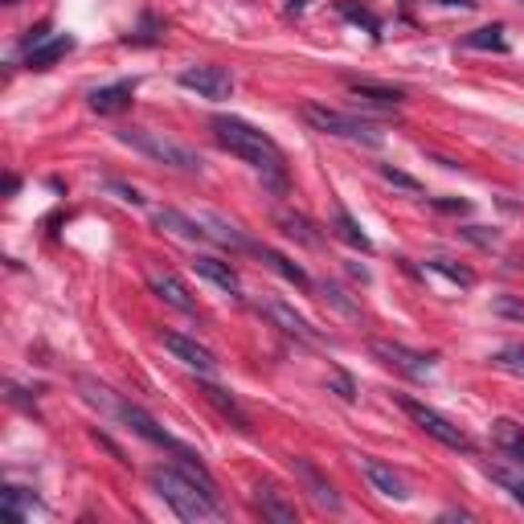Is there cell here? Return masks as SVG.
<instances>
[{"label": "cell", "instance_id": "obj_1", "mask_svg": "<svg viewBox=\"0 0 524 524\" xmlns=\"http://www.w3.org/2000/svg\"><path fill=\"white\" fill-rule=\"evenodd\" d=\"M209 127H213V139H217V144L226 147V152H234L237 160H246L254 172H262V176H267L275 188L287 185L283 147H278L275 139L267 136V131H258L254 123L237 119V115H217V119H213Z\"/></svg>", "mask_w": 524, "mask_h": 524}, {"label": "cell", "instance_id": "obj_2", "mask_svg": "<svg viewBox=\"0 0 524 524\" xmlns=\"http://www.w3.org/2000/svg\"><path fill=\"white\" fill-rule=\"evenodd\" d=\"M115 136H119V144L136 147L139 156H147V160L164 164V168L188 172V176H201V172H205L201 152H196V147H188L185 139H176V136H168V131H160V127H119Z\"/></svg>", "mask_w": 524, "mask_h": 524}, {"label": "cell", "instance_id": "obj_3", "mask_svg": "<svg viewBox=\"0 0 524 524\" xmlns=\"http://www.w3.org/2000/svg\"><path fill=\"white\" fill-rule=\"evenodd\" d=\"M152 488L180 520H209V516H217V496H209V491L196 479H188L180 467H156Z\"/></svg>", "mask_w": 524, "mask_h": 524}, {"label": "cell", "instance_id": "obj_4", "mask_svg": "<svg viewBox=\"0 0 524 524\" xmlns=\"http://www.w3.org/2000/svg\"><path fill=\"white\" fill-rule=\"evenodd\" d=\"M303 119H307V127H316L319 136H336V139H348V144L377 147V144L385 139L381 123L357 119V115H344V111H336V106H324V103H307V106H303Z\"/></svg>", "mask_w": 524, "mask_h": 524}, {"label": "cell", "instance_id": "obj_5", "mask_svg": "<svg viewBox=\"0 0 524 524\" xmlns=\"http://www.w3.org/2000/svg\"><path fill=\"white\" fill-rule=\"evenodd\" d=\"M401 409H406V414L414 418V426H422L434 442H442V447H450V450H471V434L458 430V426L450 422L447 414H438L434 406H426V401H418V398H401Z\"/></svg>", "mask_w": 524, "mask_h": 524}, {"label": "cell", "instance_id": "obj_6", "mask_svg": "<svg viewBox=\"0 0 524 524\" xmlns=\"http://www.w3.org/2000/svg\"><path fill=\"white\" fill-rule=\"evenodd\" d=\"M176 82L185 90H196V95L209 98V103H221V98L234 95V78H229L226 66H185V70L176 74Z\"/></svg>", "mask_w": 524, "mask_h": 524}, {"label": "cell", "instance_id": "obj_7", "mask_svg": "<svg viewBox=\"0 0 524 524\" xmlns=\"http://www.w3.org/2000/svg\"><path fill=\"white\" fill-rule=\"evenodd\" d=\"M368 352H373L381 365L398 368V373H406L409 381H426V377L434 373V360L422 357V352H409L406 344H393V340H373L368 344Z\"/></svg>", "mask_w": 524, "mask_h": 524}, {"label": "cell", "instance_id": "obj_8", "mask_svg": "<svg viewBox=\"0 0 524 524\" xmlns=\"http://www.w3.org/2000/svg\"><path fill=\"white\" fill-rule=\"evenodd\" d=\"M164 348L172 352V357L180 360V365L196 368L201 377H213L217 373V357H213L205 344H196L193 336H180V332H164Z\"/></svg>", "mask_w": 524, "mask_h": 524}, {"label": "cell", "instance_id": "obj_9", "mask_svg": "<svg viewBox=\"0 0 524 524\" xmlns=\"http://www.w3.org/2000/svg\"><path fill=\"white\" fill-rule=\"evenodd\" d=\"M258 311H262V316H267L275 328H283L287 336H295V340H307V344L316 340V332H311V324L299 316V311L291 307V303L275 299V295H262V299H258Z\"/></svg>", "mask_w": 524, "mask_h": 524}, {"label": "cell", "instance_id": "obj_10", "mask_svg": "<svg viewBox=\"0 0 524 524\" xmlns=\"http://www.w3.org/2000/svg\"><path fill=\"white\" fill-rule=\"evenodd\" d=\"M147 287H152V295H160L168 307H176V311H185V316H193L196 311V299H193V291L185 287V278L180 275H172V270H147Z\"/></svg>", "mask_w": 524, "mask_h": 524}, {"label": "cell", "instance_id": "obj_11", "mask_svg": "<svg viewBox=\"0 0 524 524\" xmlns=\"http://www.w3.org/2000/svg\"><path fill=\"white\" fill-rule=\"evenodd\" d=\"M291 471L303 479V488H307V496L316 499L319 508H328V512H340V508H344L340 491H336L332 483H328L324 475H319V467H316V463H307V458H299V455H295V458H291Z\"/></svg>", "mask_w": 524, "mask_h": 524}, {"label": "cell", "instance_id": "obj_12", "mask_svg": "<svg viewBox=\"0 0 524 524\" xmlns=\"http://www.w3.org/2000/svg\"><path fill=\"white\" fill-rule=\"evenodd\" d=\"M119 418L131 426V430L139 434V438L156 442V447H164V450H172V447H176V438H172V434H164L160 426H156V418L147 414L144 406H131V401H123V406H119Z\"/></svg>", "mask_w": 524, "mask_h": 524}, {"label": "cell", "instance_id": "obj_13", "mask_svg": "<svg viewBox=\"0 0 524 524\" xmlns=\"http://www.w3.org/2000/svg\"><path fill=\"white\" fill-rule=\"evenodd\" d=\"M360 467H365V475H368V483H373L381 496H389V499H409V488H406V479H401L398 471H393L389 463H381V458H360Z\"/></svg>", "mask_w": 524, "mask_h": 524}, {"label": "cell", "instance_id": "obj_14", "mask_svg": "<svg viewBox=\"0 0 524 524\" xmlns=\"http://www.w3.org/2000/svg\"><path fill=\"white\" fill-rule=\"evenodd\" d=\"M131 95H136V82L123 78V82H111V86H98L90 90V111L98 115H119L131 106Z\"/></svg>", "mask_w": 524, "mask_h": 524}, {"label": "cell", "instance_id": "obj_15", "mask_svg": "<svg viewBox=\"0 0 524 524\" xmlns=\"http://www.w3.org/2000/svg\"><path fill=\"white\" fill-rule=\"evenodd\" d=\"M254 504H258V512L267 516V520H275V524L299 520V516H295V504H287L283 491H278L275 483H258V488H254Z\"/></svg>", "mask_w": 524, "mask_h": 524}, {"label": "cell", "instance_id": "obj_16", "mask_svg": "<svg viewBox=\"0 0 524 524\" xmlns=\"http://www.w3.org/2000/svg\"><path fill=\"white\" fill-rule=\"evenodd\" d=\"M491 442H496L512 463L524 467V426L520 422H512V418H496V422H491Z\"/></svg>", "mask_w": 524, "mask_h": 524}, {"label": "cell", "instance_id": "obj_17", "mask_svg": "<svg viewBox=\"0 0 524 524\" xmlns=\"http://www.w3.org/2000/svg\"><path fill=\"white\" fill-rule=\"evenodd\" d=\"M74 45H78V41H74L70 33H57V37H49V41H37V45L29 49V57H25V66H29V70H49V66L70 54Z\"/></svg>", "mask_w": 524, "mask_h": 524}, {"label": "cell", "instance_id": "obj_18", "mask_svg": "<svg viewBox=\"0 0 524 524\" xmlns=\"http://www.w3.org/2000/svg\"><path fill=\"white\" fill-rule=\"evenodd\" d=\"M156 226L168 229V234H176V237H185V242H209L201 217L193 221V217H185L180 209H156Z\"/></svg>", "mask_w": 524, "mask_h": 524}, {"label": "cell", "instance_id": "obj_19", "mask_svg": "<svg viewBox=\"0 0 524 524\" xmlns=\"http://www.w3.org/2000/svg\"><path fill=\"white\" fill-rule=\"evenodd\" d=\"M193 270H196L201 278H209L213 287H221L226 295H237V291H242V283H237V270L229 267V262H221V258H196Z\"/></svg>", "mask_w": 524, "mask_h": 524}, {"label": "cell", "instance_id": "obj_20", "mask_svg": "<svg viewBox=\"0 0 524 524\" xmlns=\"http://www.w3.org/2000/svg\"><path fill=\"white\" fill-rule=\"evenodd\" d=\"M254 254H258L262 262H267L270 270H275V275H283L287 283H295V287H311V278H307V270L299 267V262H291L287 258V254H278V250H270V246H250Z\"/></svg>", "mask_w": 524, "mask_h": 524}, {"label": "cell", "instance_id": "obj_21", "mask_svg": "<svg viewBox=\"0 0 524 524\" xmlns=\"http://www.w3.org/2000/svg\"><path fill=\"white\" fill-rule=\"evenodd\" d=\"M348 95L368 106H398L406 98L398 86H377V82H348Z\"/></svg>", "mask_w": 524, "mask_h": 524}, {"label": "cell", "instance_id": "obj_22", "mask_svg": "<svg viewBox=\"0 0 524 524\" xmlns=\"http://www.w3.org/2000/svg\"><path fill=\"white\" fill-rule=\"evenodd\" d=\"M201 393H205V401H209V406H217L221 414H226L229 422L237 426V430H250V414H246V409L237 406V401L229 398L226 389H217V385H213V381H205V385H201Z\"/></svg>", "mask_w": 524, "mask_h": 524}, {"label": "cell", "instance_id": "obj_23", "mask_svg": "<svg viewBox=\"0 0 524 524\" xmlns=\"http://www.w3.org/2000/svg\"><path fill=\"white\" fill-rule=\"evenodd\" d=\"M275 221L283 226V234L287 237H295V242H303V246H319L324 237L316 234V226H311L303 213H291V209H275Z\"/></svg>", "mask_w": 524, "mask_h": 524}, {"label": "cell", "instance_id": "obj_24", "mask_svg": "<svg viewBox=\"0 0 524 524\" xmlns=\"http://www.w3.org/2000/svg\"><path fill=\"white\" fill-rule=\"evenodd\" d=\"M0 504H5V516H8V520H25V516L41 512L37 496H33V491H21V488H5Z\"/></svg>", "mask_w": 524, "mask_h": 524}, {"label": "cell", "instance_id": "obj_25", "mask_svg": "<svg viewBox=\"0 0 524 524\" xmlns=\"http://www.w3.org/2000/svg\"><path fill=\"white\" fill-rule=\"evenodd\" d=\"M467 49H496V54H508V37H504V25H483V29L467 33L463 37Z\"/></svg>", "mask_w": 524, "mask_h": 524}, {"label": "cell", "instance_id": "obj_26", "mask_svg": "<svg viewBox=\"0 0 524 524\" xmlns=\"http://www.w3.org/2000/svg\"><path fill=\"white\" fill-rule=\"evenodd\" d=\"M78 389H82V398H86L90 406H98L103 414H115V418H119V406H123V401L115 398V393L106 389V385H98V381H90V377H82Z\"/></svg>", "mask_w": 524, "mask_h": 524}, {"label": "cell", "instance_id": "obj_27", "mask_svg": "<svg viewBox=\"0 0 524 524\" xmlns=\"http://www.w3.org/2000/svg\"><path fill=\"white\" fill-rule=\"evenodd\" d=\"M336 234H340L348 246H357V250H365V254L373 250V242H368V234H365V229H360V221L352 217L348 209H336Z\"/></svg>", "mask_w": 524, "mask_h": 524}, {"label": "cell", "instance_id": "obj_28", "mask_svg": "<svg viewBox=\"0 0 524 524\" xmlns=\"http://www.w3.org/2000/svg\"><path fill=\"white\" fill-rule=\"evenodd\" d=\"M426 267H430L434 275H442V278H450V283H458V287H475V270H467L463 262H455V258H430Z\"/></svg>", "mask_w": 524, "mask_h": 524}, {"label": "cell", "instance_id": "obj_29", "mask_svg": "<svg viewBox=\"0 0 524 524\" xmlns=\"http://www.w3.org/2000/svg\"><path fill=\"white\" fill-rule=\"evenodd\" d=\"M491 311L504 319H516V324H524V299L520 295H491Z\"/></svg>", "mask_w": 524, "mask_h": 524}, {"label": "cell", "instance_id": "obj_30", "mask_svg": "<svg viewBox=\"0 0 524 524\" xmlns=\"http://www.w3.org/2000/svg\"><path fill=\"white\" fill-rule=\"evenodd\" d=\"M491 365L504 368V373L524 377V348H520V344H512V348H499L496 357H491Z\"/></svg>", "mask_w": 524, "mask_h": 524}, {"label": "cell", "instance_id": "obj_31", "mask_svg": "<svg viewBox=\"0 0 524 524\" xmlns=\"http://www.w3.org/2000/svg\"><path fill=\"white\" fill-rule=\"evenodd\" d=\"M340 16H348L352 25H365V29L373 33V37H381V21H377V16L368 13V8H360V5H348V0H344V5H340Z\"/></svg>", "mask_w": 524, "mask_h": 524}, {"label": "cell", "instance_id": "obj_32", "mask_svg": "<svg viewBox=\"0 0 524 524\" xmlns=\"http://www.w3.org/2000/svg\"><path fill=\"white\" fill-rule=\"evenodd\" d=\"M381 176L389 180V185H398V188H409V193H422V185H418L409 172H401V168H393V164H381Z\"/></svg>", "mask_w": 524, "mask_h": 524}, {"label": "cell", "instance_id": "obj_33", "mask_svg": "<svg viewBox=\"0 0 524 524\" xmlns=\"http://www.w3.org/2000/svg\"><path fill=\"white\" fill-rule=\"evenodd\" d=\"M458 234L467 237V242H475V246H483V250H491V246H499V234H488L483 226H463Z\"/></svg>", "mask_w": 524, "mask_h": 524}, {"label": "cell", "instance_id": "obj_34", "mask_svg": "<svg viewBox=\"0 0 524 524\" xmlns=\"http://www.w3.org/2000/svg\"><path fill=\"white\" fill-rule=\"evenodd\" d=\"M324 295L336 303V307L344 311V316H360V307H357V303H352V299H344V291H340V287H336V283H324Z\"/></svg>", "mask_w": 524, "mask_h": 524}, {"label": "cell", "instance_id": "obj_35", "mask_svg": "<svg viewBox=\"0 0 524 524\" xmlns=\"http://www.w3.org/2000/svg\"><path fill=\"white\" fill-rule=\"evenodd\" d=\"M430 205L438 213H467L471 209V201H463V196H430Z\"/></svg>", "mask_w": 524, "mask_h": 524}, {"label": "cell", "instance_id": "obj_36", "mask_svg": "<svg viewBox=\"0 0 524 524\" xmlns=\"http://www.w3.org/2000/svg\"><path fill=\"white\" fill-rule=\"evenodd\" d=\"M491 475H496V479H499V483H504V488H508V491H512V499H516V504H524V479H508V475H504V471H491Z\"/></svg>", "mask_w": 524, "mask_h": 524}, {"label": "cell", "instance_id": "obj_37", "mask_svg": "<svg viewBox=\"0 0 524 524\" xmlns=\"http://www.w3.org/2000/svg\"><path fill=\"white\" fill-rule=\"evenodd\" d=\"M106 188H111V193H119V201H131V205H139V201H144V196H139L136 188H127V185H115V180H111V185H106Z\"/></svg>", "mask_w": 524, "mask_h": 524}, {"label": "cell", "instance_id": "obj_38", "mask_svg": "<svg viewBox=\"0 0 524 524\" xmlns=\"http://www.w3.org/2000/svg\"><path fill=\"white\" fill-rule=\"evenodd\" d=\"M336 389H340V398H344V401H352V398H357V393H352V381H348V377H344V373L336 377Z\"/></svg>", "mask_w": 524, "mask_h": 524}, {"label": "cell", "instance_id": "obj_39", "mask_svg": "<svg viewBox=\"0 0 524 524\" xmlns=\"http://www.w3.org/2000/svg\"><path fill=\"white\" fill-rule=\"evenodd\" d=\"M438 5H447V8H475V0H438Z\"/></svg>", "mask_w": 524, "mask_h": 524}, {"label": "cell", "instance_id": "obj_40", "mask_svg": "<svg viewBox=\"0 0 524 524\" xmlns=\"http://www.w3.org/2000/svg\"><path fill=\"white\" fill-rule=\"evenodd\" d=\"M287 8H291V13H303V8H307V0H287Z\"/></svg>", "mask_w": 524, "mask_h": 524}, {"label": "cell", "instance_id": "obj_41", "mask_svg": "<svg viewBox=\"0 0 524 524\" xmlns=\"http://www.w3.org/2000/svg\"><path fill=\"white\" fill-rule=\"evenodd\" d=\"M5 5H16V0H5Z\"/></svg>", "mask_w": 524, "mask_h": 524}, {"label": "cell", "instance_id": "obj_42", "mask_svg": "<svg viewBox=\"0 0 524 524\" xmlns=\"http://www.w3.org/2000/svg\"><path fill=\"white\" fill-rule=\"evenodd\" d=\"M520 5H524V0H520Z\"/></svg>", "mask_w": 524, "mask_h": 524}]
</instances>
